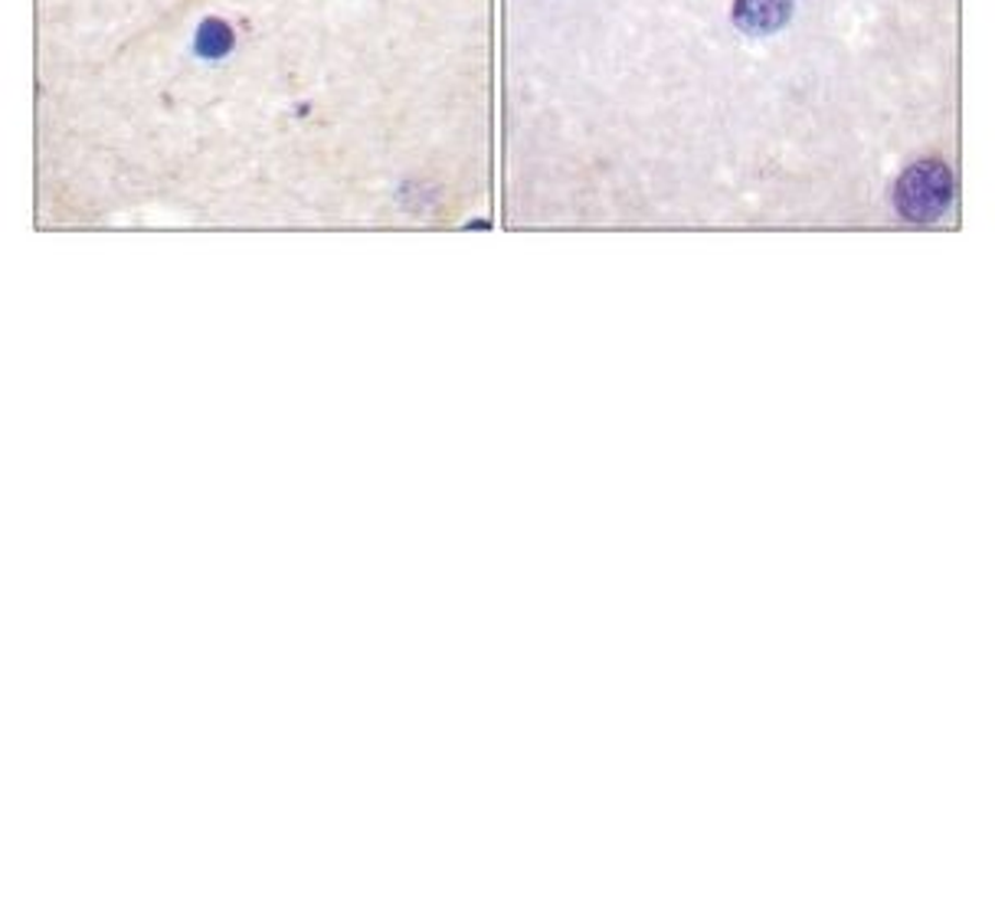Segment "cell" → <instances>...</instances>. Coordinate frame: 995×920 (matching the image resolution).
Returning a JSON list of instances; mask_svg holds the SVG:
<instances>
[{"label":"cell","mask_w":995,"mask_h":920,"mask_svg":"<svg viewBox=\"0 0 995 920\" xmlns=\"http://www.w3.org/2000/svg\"><path fill=\"white\" fill-rule=\"evenodd\" d=\"M230 43H233V33H230V26H227V23H220V20H207V23L201 26L197 49H201L204 56H224V53L230 49Z\"/></svg>","instance_id":"3"},{"label":"cell","mask_w":995,"mask_h":920,"mask_svg":"<svg viewBox=\"0 0 995 920\" xmlns=\"http://www.w3.org/2000/svg\"><path fill=\"white\" fill-rule=\"evenodd\" d=\"M792 0H734V23L750 36H769L789 23Z\"/></svg>","instance_id":"2"},{"label":"cell","mask_w":995,"mask_h":920,"mask_svg":"<svg viewBox=\"0 0 995 920\" xmlns=\"http://www.w3.org/2000/svg\"><path fill=\"white\" fill-rule=\"evenodd\" d=\"M953 204V174L943 161H917L894 184V207L904 220H940Z\"/></svg>","instance_id":"1"}]
</instances>
